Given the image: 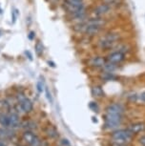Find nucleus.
<instances>
[{
  "label": "nucleus",
  "instance_id": "24",
  "mask_svg": "<svg viewBox=\"0 0 145 146\" xmlns=\"http://www.w3.org/2000/svg\"><path fill=\"white\" fill-rule=\"evenodd\" d=\"M138 141H139V143H140L142 146H145V135H144V136H141L140 137H139Z\"/></svg>",
  "mask_w": 145,
  "mask_h": 146
},
{
  "label": "nucleus",
  "instance_id": "2",
  "mask_svg": "<svg viewBox=\"0 0 145 146\" xmlns=\"http://www.w3.org/2000/svg\"><path fill=\"white\" fill-rule=\"evenodd\" d=\"M115 12H116V10H114L113 8L110 7L109 5H107L102 1H99V3H97L93 8L92 15L97 16V17L109 18V16L114 15Z\"/></svg>",
  "mask_w": 145,
  "mask_h": 146
},
{
  "label": "nucleus",
  "instance_id": "7",
  "mask_svg": "<svg viewBox=\"0 0 145 146\" xmlns=\"http://www.w3.org/2000/svg\"><path fill=\"white\" fill-rule=\"evenodd\" d=\"M107 63V58H106L105 54H97L91 57H89L87 65L92 69H97V70H101L104 65Z\"/></svg>",
  "mask_w": 145,
  "mask_h": 146
},
{
  "label": "nucleus",
  "instance_id": "30",
  "mask_svg": "<svg viewBox=\"0 0 145 146\" xmlns=\"http://www.w3.org/2000/svg\"><path fill=\"white\" fill-rule=\"evenodd\" d=\"M0 13H2V9H1V7H0Z\"/></svg>",
  "mask_w": 145,
  "mask_h": 146
},
{
  "label": "nucleus",
  "instance_id": "9",
  "mask_svg": "<svg viewBox=\"0 0 145 146\" xmlns=\"http://www.w3.org/2000/svg\"><path fill=\"white\" fill-rule=\"evenodd\" d=\"M23 137L30 145H32V146H38L39 145V143H40L39 139H38L35 135L32 134V132H25V133L23 134Z\"/></svg>",
  "mask_w": 145,
  "mask_h": 146
},
{
  "label": "nucleus",
  "instance_id": "23",
  "mask_svg": "<svg viewBox=\"0 0 145 146\" xmlns=\"http://www.w3.org/2000/svg\"><path fill=\"white\" fill-rule=\"evenodd\" d=\"M12 15H13V23H15V20H16V16H17V15H18V11L15 9L13 12H12Z\"/></svg>",
  "mask_w": 145,
  "mask_h": 146
},
{
  "label": "nucleus",
  "instance_id": "29",
  "mask_svg": "<svg viewBox=\"0 0 145 146\" xmlns=\"http://www.w3.org/2000/svg\"><path fill=\"white\" fill-rule=\"evenodd\" d=\"M0 146H6V144H4L3 142H1V141H0Z\"/></svg>",
  "mask_w": 145,
  "mask_h": 146
},
{
  "label": "nucleus",
  "instance_id": "13",
  "mask_svg": "<svg viewBox=\"0 0 145 146\" xmlns=\"http://www.w3.org/2000/svg\"><path fill=\"white\" fill-rule=\"evenodd\" d=\"M99 1H102L109 5L110 7L113 8L114 10H119L120 9L125 3V0H99Z\"/></svg>",
  "mask_w": 145,
  "mask_h": 146
},
{
  "label": "nucleus",
  "instance_id": "12",
  "mask_svg": "<svg viewBox=\"0 0 145 146\" xmlns=\"http://www.w3.org/2000/svg\"><path fill=\"white\" fill-rule=\"evenodd\" d=\"M19 106H20L21 110H22L23 112H25V113L31 112L32 110V108H34V104H32V102L29 100V98H23V100L20 101Z\"/></svg>",
  "mask_w": 145,
  "mask_h": 146
},
{
  "label": "nucleus",
  "instance_id": "18",
  "mask_svg": "<svg viewBox=\"0 0 145 146\" xmlns=\"http://www.w3.org/2000/svg\"><path fill=\"white\" fill-rule=\"evenodd\" d=\"M34 50H35V53H36V54L38 56H42L43 51H44V48H43V45H42V43H41L40 41H38V42H36V44H35Z\"/></svg>",
  "mask_w": 145,
  "mask_h": 146
},
{
  "label": "nucleus",
  "instance_id": "27",
  "mask_svg": "<svg viewBox=\"0 0 145 146\" xmlns=\"http://www.w3.org/2000/svg\"><path fill=\"white\" fill-rule=\"evenodd\" d=\"M25 54H28V56H29V59H30V60H32V54H31V53H30V52L26 51V52H25Z\"/></svg>",
  "mask_w": 145,
  "mask_h": 146
},
{
  "label": "nucleus",
  "instance_id": "15",
  "mask_svg": "<svg viewBox=\"0 0 145 146\" xmlns=\"http://www.w3.org/2000/svg\"><path fill=\"white\" fill-rule=\"evenodd\" d=\"M10 119V127H17L19 125V117L15 113H12L9 115Z\"/></svg>",
  "mask_w": 145,
  "mask_h": 146
},
{
  "label": "nucleus",
  "instance_id": "5",
  "mask_svg": "<svg viewBox=\"0 0 145 146\" xmlns=\"http://www.w3.org/2000/svg\"><path fill=\"white\" fill-rule=\"evenodd\" d=\"M63 8L66 11L67 15H71L75 13H77L79 11L86 8V5L82 0H64Z\"/></svg>",
  "mask_w": 145,
  "mask_h": 146
},
{
  "label": "nucleus",
  "instance_id": "11",
  "mask_svg": "<svg viewBox=\"0 0 145 146\" xmlns=\"http://www.w3.org/2000/svg\"><path fill=\"white\" fill-rule=\"evenodd\" d=\"M128 130H129L133 135L134 134H138L140 132H143L145 130V123L144 122H136L131 124L129 127H128Z\"/></svg>",
  "mask_w": 145,
  "mask_h": 146
},
{
  "label": "nucleus",
  "instance_id": "16",
  "mask_svg": "<svg viewBox=\"0 0 145 146\" xmlns=\"http://www.w3.org/2000/svg\"><path fill=\"white\" fill-rule=\"evenodd\" d=\"M15 136L13 132L8 130V129H4V128H0V139H11Z\"/></svg>",
  "mask_w": 145,
  "mask_h": 146
},
{
  "label": "nucleus",
  "instance_id": "28",
  "mask_svg": "<svg viewBox=\"0 0 145 146\" xmlns=\"http://www.w3.org/2000/svg\"><path fill=\"white\" fill-rule=\"evenodd\" d=\"M49 65H50L51 67H53V68L56 67V65H54V62H50V61H49Z\"/></svg>",
  "mask_w": 145,
  "mask_h": 146
},
{
  "label": "nucleus",
  "instance_id": "21",
  "mask_svg": "<svg viewBox=\"0 0 145 146\" xmlns=\"http://www.w3.org/2000/svg\"><path fill=\"white\" fill-rule=\"evenodd\" d=\"M36 88H37L38 93H42L43 91H44V83H43V81H41V80L38 81L36 84Z\"/></svg>",
  "mask_w": 145,
  "mask_h": 146
},
{
  "label": "nucleus",
  "instance_id": "4",
  "mask_svg": "<svg viewBox=\"0 0 145 146\" xmlns=\"http://www.w3.org/2000/svg\"><path fill=\"white\" fill-rule=\"evenodd\" d=\"M103 117H104V127L108 130H112V129H116L117 127H119L123 120V115L119 114L105 113Z\"/></svg>",
  "mask_w": 145,
  "mask_h": 146
},
{
  "label": "nucleus",
  "instance_id": "8",
  "mask_svg": "<svg viewBox=\"0 0 145 146\" xmlns=\"http://www.w3.org/2000/svg\"><path fill=\"white\" fill-rule=\"evenodd\" d=\"M125 108L121 103L119 102H113L110 103L106 107L105 113H110V114H119V115H124Z\"/></svg>",
  "mask_w": 145,
  "mask_h": 146
},
{
  "label": "nucleus",
  "instance_id": "22",
  "mask_svg": "<svg viewBox=\"0 0 145 146\" xmlns=\"http://www.w3.org/2000/svg\"><path fill=\"white\" fill-rule=\"evenodd\" d=\"M45 92H46V96H47V100H49V102L50 103H53V96H52V94L51 92L49 91V89L47 87H45Z\"/></svg>",
  "mask_w": 145,
  "mask_h": 146
},
{
  "label": "nucleus",
  "instance_id": "10",
  "mask_svg": "<svg viewBox=\"0 0 145 146\" xmlns=\"http://www.w3.org/2000/svg\"><path fill=\"white\" fill-rule=\"evenodd\" d=\"M100 78L103 81L109 82V81H115L119 78L117 73H111V72H105V71H101L100 72Z\"/></svg>",
  "mask_w": 145,
  "mask_h": 146
},
{
  "label": "nucleus",
  "instance_id": "17",
  "mask_svg": "<svg viewBox=\"0 0 145 146\" xmlns=\"http://www.w3.org/2000/svg\"><path fill=\"white\" fill-rule=\"evenodd\" d=\"M0 124L4 127H10V119H9V115H4V114H0Z\"/></svg>",
  "mask_w": 145,
  "mask_h": 146
},
{
  "label": "nucleus",
  "instance_id": "6",
  "mask_svg": "<svg viewBox=\"0 0 145 146\" xmlns=\"http://www.w3.org/2000/svg\"><path fill=\"white\" fill-rule=\"evenodd\" d=\"M106 54V58H107V61L108 62H111V63H114V64H117V65H122L123 63L126 61L127 57H128V54H126L123 52L117 50V49H114L110 52H108Z\"/></svg>",
  "mask_w": 145,
  "mask_h": 146
},
{
  "label": "nucleus",
  "instance_id": "19",
  "mask_svg": "<svg viewBox=\"0 0 145 146\" xmlns=\"http://www.w3.org/2000/svg\"><path fill=\"white\" fill-rule=\"evenodd\" d=\"M138 102L141 103V104H144V105H145V91H142L141 93L138 94Z\"/></svg>",
  "mask_w": 145,
  "mask_h": 146
},
{
  "label": "nucleus",
  "instance_id": "3",
  "mask_svg": "<svg viewBox=\"0 0 145 146\" xmlns=\"http://www.w3.org/2000/svg\"><path fill=\"white\" fill-rule=\"evenodd\" d=\"M133 134L128 129H120L115 131L111 136L112 140L117 144L125 145L132 140Z\"/></svg>",
  "mask_w": 145,
  "mask_h": 146
},
{
  "label": "nucleus",
  "instance_id": "26",
  "mask_svg": "<svg viewBox=\"0 0 145 146\" xmlns=\"http://www.w3.org/2000/svg\"><path fill=\"white\" fill-rule=\"evenodd\" d=\"M62 144H63L64 146H71L70 142L68 141V139H62Z\"/></svg>",
  "mask_w": 145,
  "mask_h": 146
},
{
  "label": "nucleus",
  "instance_id": "1",
  "mask_svg": "<svg viewBox=\"0 0 145 146\" xmlns=\"http://www.w3.org/2000/svg\"><path fill=\"white\" fill-rule=\"evenodd\" d=\"M123 40H124L123 34L119 30H105L102 34L98 35L95 42V47L101 54H107L108 52L114 50Z\"/></svg>",
  "mask_w": 145,
  "mask_h": 146
},
{
  "label": "nucleus",
  "instance_id": "20",
  "mask_svg": "<svg viewBox=\"0 0 145 146\" xmlns=\"http://www.w3.org/2000/svg\"><path fill=\"white\" fill-rule=\"evenodd\" d=\"M89 107L93 112H98V110H99V107H98L97 103L95 102V101H92V102H90Z\"/></svg>",
  "mask_w": 145,
  "mask_h": 146
},
{
  "label": "nucleus",
  "instance_id": "25",
  "mask_svg": "<svg viewBox=\"0 0 145 146\" xmlns=\"http://www.w3.org/2000/svg\"><path fill=\"white\" fill-rule=\"evenodd\" d=\"M28 37L30 40H34L35 37V33L34 32H30V34L28 35Z\"/></svg>",
  "mask_w": 145,
  "mask_h": 146
},
{
  "label": "nucleus",
  "instance_id": "14",
  "mask_svg": "<svg viewBox=\"0 0 145 146\" xmlns=\"http://www.w3.org/2000/svg\"><path fill=\"white\" fill-rule=\"evenodd\" d=\"M91 93L95 98H102L104 96V91L100 85H94L91 89Z\"/></svg>",
  "mask_w": 145,
  "mask_h": 146
}]
</instances>
